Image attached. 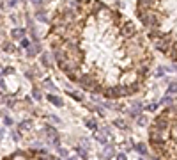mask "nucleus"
<instances>
[{
	"instance_id": "1",
	"label": "nucleus",
	"mask_w": 177,
	"mask_h": 160,
	"mask_svg": "<svg viewBox=\"0 0 177 160\" xmlns=\"http://www.w3.org/2000/svg\"><path fill=\"white\" fill-rule=\"evenodd\" d=\"M48 23L51 57L82 91L121 100L147 84L154 53L142 30L119 9L101 0H71Z\"/></svg>"
},
{
	"instance_id": "6",
	"label": "nucleus",
	"mask_w": 177,
	"mask_h": 160,
	"mask_svg": "<svg viewBox=\"0 0 177 160\" xmlns=\"http://www.w3.org/2000/svg\"><path fill=\"white\" fill-rule=\"evenodd\" d=\"M25 34H27V30H25V28H12L11 37H12L14 41H20V39H23V37H25Z\"/></svg>"
},
{
	"instance_id": "13",
	"label": "nucleus",
	"mask_w": 177,
	"mask_h": 160,
	"mask_svg": "<svg viewBox=\"0 0 177 160\" xmlns=\"http://www.w3.org/2000/svg\"><path fill=\"white\" fill-rule=\"evenodd\" d=\"M32 94H34V98H35L37 102H43V94L39 93V89H37V87H34V89H32Z\"/></svg>"
},
{
	"instance_id": "19",
	"label": "nucleus",
	"mask_w": 177,
	"mask_h": 160,
	"mask_svg": "<svg viewBox=\"0 0 177 160\" xmlns=\"http://www.w3.org/2000/svg\"><path fill=\"white\" fill-rule=\"evenodd\" d=\"M37 18H39V21H44V23H48V20H46V14L44 12H41V11H37V14H35Z\"/></svg>"
},
{
	"instance_id": "25",
	"label": "nucleus",
	"mask_w": 177,
	"mask_h": 160,
	"mask_svg": "<svg viewBox=\"0 0 177 160\" xmlns=\"http://www.w3.org/2000/svg\"><path fill=\"white\" fill-rule=\"evenodd\" d=\"M69 96H73V98H74V100H78V102L82 100V96H80V94H76V93H71V91H69Z\"/></svg>"
},
{
	"instance_id": "14",
	"label": "nucleus",
	"mask_w": 177,
	"mask_h": 160,
	"mask_svg": "<svg viewBox=\"0 0 177 160\" xmlns=\"http://www.w3.org/2000/svg\"><path fill=\"white\" fill-rule=\"evenodd\" d=\"M28 128H30V121H23V123H20V126H18V132L28 130Z\"/></svg>"
},
{
	"instance_id": "29",
	"label": "nucleus",
	"mask_w": 177,
	"mask_h": 160,
	"mask_svg": "<svg viewBox=\"0 0 177 160\" xmlns=\"http://www.w3.org/2000/svg\"><path fill=\"white\" fill-rule=\"evenodd\" d=\"M69 160H78V159H76V157H71V159H69Z\"/></svg>"
},
{
	"instance_id": "8",
	"label": "nucleus",
	"mask_w": 177,
	"mask_h": 160,
	"mask_svg": "<svg viewBox=\"0 0 177 160\" xmlns=\"http://www.w3.org/2000/svg\"><path fill=\"white\" fill-rule=\"evenodd\" d=\"M135 150L142 155V157H147L149 155V151H147V146L144 144V142H138V144H135Z\"/></svg>"
},
{
	"instance_id": "15",
	"label": "nucleus",
	"mask_w": 177,
	"mask_h": 160,
	"mask_svg": "<svg viewBox=\"0 0 177 160\" xmlns=\"http://www.w3.org/2000/svg\"><path fill=\"white\" fill-rule=\"evenodd\" d=\"M94 137H96V141H98V142H101V144H106V137H105V135H101L99 132H96V135H94Z\"/></svg>"
},
{
	"instance_id": "10",
	"label": "nucleus",
	"mask_w": 177,
	"mask_h": 160,
	"mask_svg": "<svg viewBox=\"0 0 177 160\" xmlns=\"http://www.w3.org/2000/svg\"><path fill=\"white\" fill-rule=\"evenodd\" d=\"M74 150H76V153H78V155H80L83 160H89V155H87V151H85L83 148H80V146H78V148H74Z\"/></svg>"
},
{
	"instance_id": "16",
	"label": "nucleus",
	"mask_w": 177,
	"mask_h": 160,
	"mask_svg": "<svg viewBox=\"0 0 177 160\" xmlns=\"http://www.w3.org/2000/svg\"><path fill=\"white\" fill-rule=\"evenodd\" d=\"M176 87H177L176 80H172V82H170V85H168V94H172V96H174V94H176Z\"/></svg>"
},
{
	"instance_id": "26",
	"label": "nucleus",
	"mask_w": 177,
	"mask_h": 160,
	"mask_svg": "<svg viewBox=\"0 0 177 160\" xmlns=\"http://www.w3.org/2000/svg\"><path fill=\"white\" fill-rule=\"evenodd\" d=\"M4 50H5V52H12V45H9V43L4 45Z\"/></svg>"
},
{
	"instance_id": "11",
	"label": "nucleus",
	"mask_w": 177,
	"mask_h": 160,
	"mask_svg": "<svg viewBox=\"0 0 177 160\" xmlns=\"http://www.w3.org/2000/svg\"><path fill=\"white\" fill-rule=\"evenodd\" d=\"M85 125H87V128H90V130H98V123H96L94 119H87Z\"/></svg>"
},
{
	"instance_id": "18",
	"label": "nucleus",
	"mask_w": 177,
	"mask_h": 160,
	"mask_svg": "<svg viewBox=\"0 0 177 160\" xmlns=\"http://www.w3.org/2000/svg\"><path fill=\"white\" fill-rule=\"evenodd\" d=\"M145 109H147V110H151V112H156V110L160 109V103H151V105H147Z\"/></svg>"
},
{
	"instance_id": "7",
	"label": "nucleus",
	"mask_w": 177,
	"mask_h": 160,
	"mask_svg": "<svg viewBox=\"0 0 177 160\" xmlns=\"http://www.w3.org/2000/svg\"><path fill=\"white\" fill-rule=\"evenodd\" d=\"M46 100H48L50 103H53V105H57V107H62V105H64V102H62V98H59V96H55V94H46Z\"/></svg>"
},
{
	"instance_id": "4",
	"label": "nucleus",
	"mask_w": 177,
	"mask_h": 160,
	"mask_svg": "<svg viewBox=\"0 0 177 160\" xmlns=\"http://www.w3.org/2000/svg\"><path fill=\"white\" fill-rule=\"evenodd\" d=\"M2 160H62L60 157H55L44 150H20L14 151Z\"/></svg>"
},
{
	"instance_id": "24",
	"label": "nucleus",
	"mask_w": 177,
	"mask_h": 160,
	"mask_svg": "<svg viewBox=\"0 0 177 160\" xmlns=\"http://www.w3.org/2000/svg\"><path fill=\"white\" fill-rule=\"evenodd\" d=\"M4 123H5V126H12V119L11 118H4Z\"/></svg>"
},
{
	"instance_id": "20",
	"label": "nucleus",
	"mask_w": 177,
	"mask_h": 160,
	"mask_svg": "<svg viewBox=\"0 0 177 160\" xmlns=\"http://www.w3.org/2000/svg\"><path fill=\"white\" fill-rule=\"evenodd\" d=\"M163 75H165V68L158 66V68H156V77H163Z\"/></svg>"
},
{
	"instance_id": "21",
	"label": "nucleus",
	"mask_w": 177,
	"mask_h": 160,
	"mask_svg": "<svg viewBox=\"0 0 177 160\" xmlns=\"http://www.w3.org/2000/svg\"><path fill=\"white\" fill-rule=\"evenodd\" d=\"M57 150H59V153H60V159H62V157H67V151H66L64 148H60V146H57Z\"/></svg>"
},
{
	"instance_id": "9",
	"label": "nucleus",
	"mask_w": 177,
	"mask_h": 160,
	"mask_svg": "<svg viewBox=\"0 0 177 160\" xmlns=\"http://www.w3.org/2000/svg\"><path fill=\"white\" fill-rule=\"evenodd\" d=\"M41 62H43L44 66H50V55H48L46 52H41Z\"/></svg>"
},
{
	"instance_id": "3",
	"label": "nucleus",
	"mask_w": 177,
	"mask_h": 160,
	"mask_svg": "<svg viewBox=\"0 0 177 160\" xmlns=\"http://www.w3.org/2000/svg\"><path fill=\"white\" fill-rule=\"evenodd\" d=\"M149 146L156 160H176V103L167 105L149 125Z\"/></svg>"
},
{
	"instance_id": "12",
	"label": "nucleus",
	"mask_w": 177,
	"mask_h": 160,
	"mask_svg": "<svg viewBox=\"0 0 177 160\" xmlns=\"http://www.w3.org/2000/svg\"><path fill=\"white\" fill-rule=\"evenodd\" d=\"M20 45H21V48H25V50H27V48L32 45V41H30V39H27V37H23V39H20Z\"/></svg>"
},
{
	"instance_id": "5",
	"label": "nucleus",
	"mask_w": 177,
	"mask_h": 160,
	"mask_svg": "<svg viewBox=\"0 0 177 160\" xmlns=\"http://www.w3.org/2000/svg\"><path fill=\"white\" fill-rule=\"evenodd\" d=\"M43 52V46L39 45V43H35V45H30L28 48H27V55L28 57H35L37 53H41Z\"/></svg>"
},
{
	"instance_id": "2",
	"label": "nucleus",
	"mask_w": 177,
	"mask_h": 160,
	"mask_svg": "<svg viewBox=\"0 0 177 160\" xmlns=\"http://www.w3.org/2000/svg\"><path fill=\"white\" fill-rule=\"evenodd\" d=\"M177 0H137V16L151 45L167 59H177Z\"/></svg>"
},
{
	"instance_id": "17",
	"label": "nucleus",
	"mask_w": 177,
	"mask_h": 160,
	"mask_svg": "<svg viewBox=\"0 0 177 160\" xmlns=\"http://www.w3.org/2000/svg\"><path fill=\"white\" fill-rule=\"evenodd\" d=\"M137 123H138L140 126H145V125H147V118H145V116H138V118H137Z\"/></svg>"
},
{
	"instance_id": "28",
	"label": "nucleus",
	"mask_w": 177,
	"mask_h": 160,
	"mask_svg": "<svg viewBox=\"0 0 177 160\" xmlns=\"http://www.w3.org/2000/svg\"><path fill=\"white\" fill-rule=\"evenodd\" d=\"M18 4V0H9V5H16Z\"/></svg>"
},
{
	"instance_id": "23",
	"label": "nucleus",
	"mask_w": 177,
	"mask_h": 160,
	"mask_svg": "<svg viewBox=\"0 0 177 160\" xmlns=\"http://www.w3.org/2000/svg\"><path fill=\"white\" fill-rule=\"evenodd\" d=\"M115 125H117L119 128H126V126H128V125H126L124 121H121V119H117V121H115Z\"/></svg>"
},
{
	"instance_id": "22",
	"label": "nucleus",
	"mask_w": 177,
	"mask_h": 160,
	"mask_svg": "<svg viewBox=\"0 0 177 160\" xmlns=\"http://www.w3.org/2000/svg\"><path fill=\"white\" fill-rule=\"evenodd\" d=\"M9 73H14V69H12V68H5V69L2 71V75H0V77H4V75H9Z\"/></svg>"
},
{
	"instance_id": "27",
	"label": "nucleus",
	"mask_w": 177,
	"mask_h": 160,
	"mask_svg": "<svg viewBox=\"0 0 177 160\" xmlns=\"http://www.w3.org/2000/svg\"><path fill=\"white\" fill-rule=\"evenodd\" d=\"M117 160H128V157H126L124 153H119V155H117Z\"/></svg>"
}]
</instances>
